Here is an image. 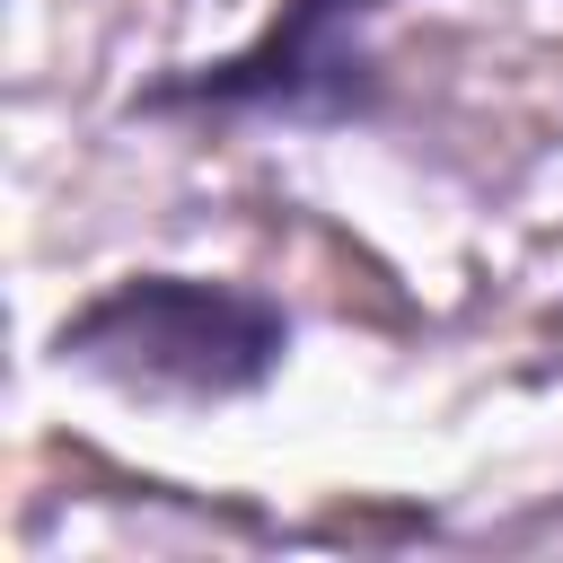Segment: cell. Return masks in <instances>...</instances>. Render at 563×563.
Returning <instances> with one entry per match:
<instances>
[{
    "label": "cell",
    "mask_w": 563,
    "mask_h": 563,
    "mask_svg": "<svg viewBox=\"0 0 563 563\" xmlns=\"http://www.w3.org/2000/svg\"><path fill=\"white\" fill-rule=\"evenodd\" d=\"M387 0H273V18L220 53L176 62L123 97L132 123H255V132H352L387 106L378 62Z\"/></svg>",
    "instance_id": "obj_2"
},
{
    "label": "cell",
    "mask_w": 563,
    "mask_h": 563,
    "mask_svg": "<svg viewBox=\"0 0 563 563\" xmlns=\"http://www.w3.org/2000/svg\"><path fill=\"white\" fill-rule=\"evenodd\" d=\"M299 325L273 290L229 273H114L53 325V361L141 405H238L264 396Z\"/></svg>",
    "instance_id": "obj_1"
}]
</instances>
